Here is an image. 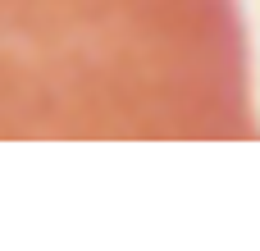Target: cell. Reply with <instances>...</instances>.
Segmentation results:
<instances>
[{
  "label": "cell",
  "instance_id": "6da1fadb",
  "mask_svg": "<svg viewBox=\"0 0 260 251\" xmlns=\"http://www.w3.org/2000/svg\"><path fill=\"white\" fill-rule=\"evenodd\" d=\"M146 69L151 0H0V137L123 128Z\"/></svg>",
  "mask_w": 260,
  "mask_h": 251
}]
</instances>
